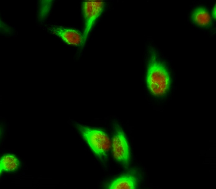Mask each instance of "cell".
I'll list each match as a JSON object with an SVG mask.
<instances>
[{"mask_svg": "<svg viewBox=\"0 0 216 189\" xmlns=\"http://www.w3.org/2000/svg\"><path fill=\"white\" fill-rule=\"evenodd\" d=\"M194 22L198 26L206 27L211 22V17L208 11L205 8L200 7L196 9L192 14Z\"/></svg>", "mask_w": 216, "mask_h": 189, "instance_id": "7", "label": "cell"}, {"mask_svg": "<svg viewBox=\"0 0 216 189\" xmlns=\"http://www.w3.org/2000/svg\"><path fill=\"white\" fill-rule=\"evenodd\" d=\"M49 30L68 45L77 46L84 44L83 34L77 30L61 26H55L49 29Z\"/></svg>", "mask_w": 216, "mask_h": 189, "instance_id": "5", "label": "cell"}, {"mask_svg": "<svg viewBox=\"0 0 216 189\" xmlns=\"http://www.w3.org/2000/svg\"><path fill=\"white\" fill-rule=\"evenodd\" d=\"M105 2L102 1L86 0L82 2V10L85 20L83 34L84 43L97 19L103 12Z\"/></svg>", "mask_w": 216, "mask_h": 189, "instance_id": "3", "label": "cell"}, {"mask_svg": "<svg viewBox=\"0 0 216 189\" xmlns=\"http://www.w3.org/2000/svg\"><path fill=\"white\" fill-rule=\"evenodd\" d=\"M216 5L215 4L212 10V17H213V18L215 19H216Z\"/></svg>", "mask_w": 216, "mask_h": 189, "instance_id": "10", "label": "cell"}, {"mask_svg": "<svg viewBox=\"0 0 216 189\" xmlns=\"http://www.w3.org/2000/svg\"><path fill=\"white\" fill-rule=\"evenodd\" d=\"M146 81L149 90L155 95H163L169 89V74L154 54L151 56L148 65Z\"/></svg>", "mask_w": 216, "mask_h": 189, "instance_id": "1", "label": "cell"}, {"mask_svg": "<svg viewBox=\"0 0 216 189\" xmlns=\"http://www.w3.org/2000/svg\"><path fill=\"white\" fill-rule=\"evenodd\" d=\"M112 140V149L113 156L118 162L125 166L130 162L129 147L125 134L118 125L115 128Z\"/></svg>", "mask_w": 216, "mask_h": 189, "instance_id": "4", "label": "cell"}, {"mask_svg": "<svg viewBox=\"0 0 216 189\" xmlns=\"http://www.w3.org/2000/svg\"><path fill=\"white\" fill-rule=\"evenodd\" d=\"M19 161L15 156L10 154L5 155L1 159L0 172L15 171L19 167Z\"/></svg>", "mask_w": 216, "mask_h": 189, "instance_id": "8", "label": "cell"}, {"mask_svg": "<svg viewBox=\"0 0 216 189\" xmlns=\"http://www.w3.org/2000/svg\"><path fill=\"white\" fill-rule=\"evenodd\" d=\"M136 186V178L130 175L119 177L114 180L109 187L110 189H134Z\"/></svg>", "mask_w": 216, "mask_h": 189, "instance_id": "6", "label": "cell"}, {"mask_svg": "<svg viewBox=\"0 0 216 189\" xmlns=\"http://www.w3.org/2000/svg\"><path fill=\"white\" fill-rule=\"evenodd\" d=\"M76 125L94 154L100 159H106L111 147L110 140L107 134L99 129L77 123Z\"/></svg>", "mask_w": 216, "mask_h": 189, "instance_id": "2", "label": "cell"}, {"mask_svg": "<svg viewBox=\"0 0 216 189\" xmlns=\"http://www.w3.org/2000/svg\"><path fill=\"white\" fill-rule=\"evenodd\" d=\"M52 0L41 1L39 11V18L44 20L48 14L53 3Z\"/></svg>", "mask_w": 216, "mask_h": 189, "instance_id": "9", "label": "cell"}]
</instances>
